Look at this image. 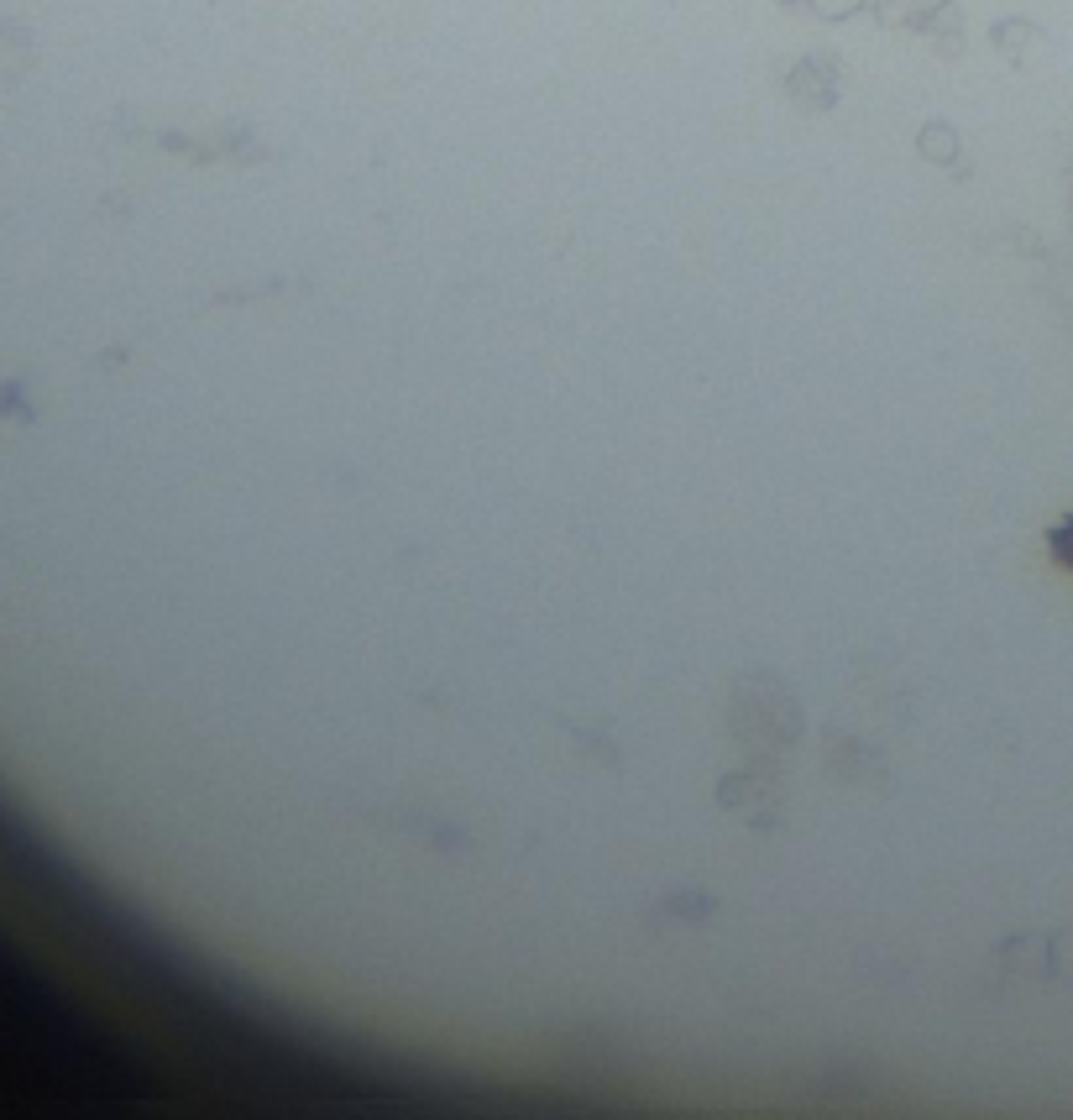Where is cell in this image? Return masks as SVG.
<instances>
[{
	"instance_id": "1",
	"label": "cell",
	"mask_w": 1073,
	"mask_h": 1120,
	"mask_svg": "<svg viewBox=\"0 0 1073 1120\" xmlns=\"http://www.w3.org/2000/svg\"><path fill=\"white\" fill-rule=\"evenodd\" d=\"M1047 550H1053V560H1058L1063 571H1073V513L1063 518V524L1047 529Z\"/></svg>"
}]
</instances>
